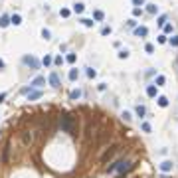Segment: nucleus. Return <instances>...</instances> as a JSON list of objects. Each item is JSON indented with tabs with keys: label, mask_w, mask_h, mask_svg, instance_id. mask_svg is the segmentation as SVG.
Wrapping results in <instances>:
<instances>
[{
	"label": "nucleus",
	"mask_w": 178,
	"mask_h": 178,
	"mask_svg": "<svg viewBox=\"0 0 178 178\" xmlns=\"http://www.w3.org/2000/svg\"><path fill=\"white\" fill-rule=\"evenodd\" d=\"M10 22H12L14 26H20V24H22V18H20V14H12V16H10Z\"/></svg>",
	"instance_id": "11"
},
{
	"label": "nucleus",
	"mask_w": 178,
	"mask_h": 178,
	"mask_svg": "<svg viewBox=\"0 0 178 178\" xmlns=\"http://www.w3.org/2000/svg\"><path fill=\"white\" fill-rule=\"evenodd\" d=\"M144 49H146V53H154V45L152 44H146L144 45Z\"/></svg>",
	"instance_id": "25"
},
{
	"label": "nucleus",
	"mask_w": 178,
	"mask_h": 178,
	"mask_svg": "<svg viewBox=\"0 0 178 178\" xmlns=\"http://www.w3.org/2000/svg\"><path fill=\"white\" fill-rule=\"evenodd\" d=\"M162 28H164V32H166V34H170V32L174 30V28H172V24H164Z\"/></svg>",
	"instance_id": "27"
},
{
	"label": "nucleus",
	"mask_w": 178,
	"mask_h": 178,
	"mask_svg": "<svg viewBox=\"0 0 178 178\" xmlns=\"http://www.w3.org/2000/svg\"><path fill=\"white\" fill-rule=\"evenodd\" d=\"M123 121H127V123H131V113H127V111H125V113H123Z\"/></svg>",
	"instance_id": "34"
},
{
	"label": "nucleus",
	"mask_w": 178,
	"mask_h": 178,
	"mask_svg": "<svg viewBox=\"0 0 178 178\" xmlns=\"http://www.w3.org/2000/svg\"><path fill=\"white\" fill-rule=\"evenodd\" d=\"M101 34H103V36H109V34H111V28H109V26H105V28L101 30Z\"/></svg>",
	"instance_id": "33"
},
{
	"label": "nucleus",
	"mask_w": 178,
	"mask_h": 178,
	"mask_svg": "<svg viewBox=\"0 0 178 178\" xmlns=\"http://www.w3.org/2000/svg\"><path fill=\"white\" fill-rule=\"evenodd\" d=\"M140 14H142L140 6H134V8H133V16H140Z\"/></svg>",
	"instance_id": "26"
},
{
	"label": "nucleus",
	"mask_w": 178,
	"mask_h": 178,
	"mask_svg": "<svg viewBox=\"0 0 178 178\" xmlns=\"http://www.w3.org/2000/svg\"><path fill=\"white\" fill-rule=\"evenodd\" d=\"M119 57H121V59H127V57H129V51H127V49H121V51H119Z\"/></svg>",
	"instance_id": "24"
},
{
	"label": "nucleus",
	"mask_w": 178,
	"mask_h": 178,
	"mask_svg": "<svg viewBox=\"0 0 178 178\" xmlns=\"http://www.w3.org/2000/svg\"><path fill=\"white\" fill-rule=\"evenodd\" d=\"M51 61H53V59H51V57H49V55H45L44 59H42V63H44V65H49V63H51Z\"/></svg>",
	"instance_id": "30"
},
{
	"label": "nucleus",
	"mask_w": 178,
	"mask_h": 178,
	"mask_svg": "<svg viewBox=\"0 0 178 178\" xmlns=\"http://www.w3.org/2000/svg\"><path fill=\"white\" fill-rule=\"evenodd\" d=\"M0 69H4V61L2 59H0Z\"/></svg>",
	"instance_id": "40"
},
{
	"label": "nucleus",
	"mask_w": 178,
	"mask_h": 178,
	"mask_svg": "<svg viewBox=\"0 0 178 178\" xmlns=\"http://www.w3.org/2000/svg\"><path fill=\"white\" fill-rule=\"evenodd\" d=\"M8 24H12V22H10V16H2V18H0V28H6Z\"/></svg>",
	"instance_id": "17"
},
{
	"label": "nucleus",
	"mask_w": 178,
	"mask_h": 178,
	"mask_svg": "<svg viewBox=\"0 0 178 178\" xmlns=\"http://www.w3.org/2000/svg\"><path fill=\"white\" fill-rule=\"evenodd\" d=\"M69 63H75V53H67V57H65Z\"/></svg>",
	"instance_id": "28"
},
{
	"label": "nucleus",
	"mask_w": 178,
	"mask_h": 178,
	"mask_svg": "<svg viewBox=\"0 0 178 178\" xmlns=\"http://www.w3.org/2000/svg\"><path fill=\"white\" fill-rule=\"evenodd\" d=\"M115 150H117V146H111V148H109V150H107V152H105V154H103V162H105V160H107V158H111V156H113V154H115Z\"/></svg>",
	"instance_id": "12"
},
{
	"label": "nucleus",
	"mask_w": 178,
	"mask_h": 178,
	"mask_svg": "<svg viewBox=\"0 0 178 178\" xmlns=\"http://www.w3.org/2000/svg\"><path fill=\"white\" fill-rule=\"evenodd\" d=\"M164 24H166V16H164V14H162V16H160V18H158V26H164Z\"/></svg>",
	"instance_id": "32"
},
{
	"label": "nucleus",
	"mask_w": 178,
	"mask_h": 178,
	"mask_svg": "<svg viewBox=\"0 0 178 178\" xmlns=\"http://www.w3.org/2000/svg\"><path fill=\"white\" fill-rule=\"evenodd\" d=\"M83 10H85L83 2H75V4H73V12H75V14H83Z\"/></svg>",
	"instance_id": "9"
},
{
	"label": "nucleus",
	"mask_w": 178,
	"mask_h": 178,
	"mask_svg": "<svg viewBox=\"0 0 178 178\" xmlns=\"http://www.w3.org/2000/svg\"><path fill=\"white\" fill-rule=\"evenodd\" d=\"M140 129H142L144 133H150V125H148V123H142V125H140Z\"/></svg>",
	"instance_id": "29"
},
{
	"label": "nucleus",
	"mask_w": 178,
	"mask_h": 178,
	"mask_svg": "<svg viewBox=\"0 0 178 178\" xmlns=\"http://www.w3.org/2000/svg\"><path fill=\"white\" fill-rule=\"evenodd\" d=\"M156 101H158V105H160V107H168V99H166V97H162V95H160Z\"/></svg>",
	"instance_id": "20"
},
{
	"label": "nucleus",
	"mask_w": 178,
	"mask_h": 178,
	"mask_svg": "<svg viewBox=\"0 0 178 178\" xmlns=\"http://www.w3.org/2000/svg\"><path fill=\"white\" fill-rule=\"evenodd\" d=\"M8 152H10V144H6V146H4V152H2V162H4V164L8 162Z\"/></svg>",
	"instance_id": "16"
},
{
	"label": "nucleus",
	"mask_w": 178,
	"mask_h": 178,
	"mask_svg": "<svg viewBox=\"0 0 178 178\" xmlns=\"http://www.w3.org/2000/svg\"><path fill=\"white\" fill-rule=\"evenodd\" d=\"M146 12H148V14H156V12H158V6H156V4H146Z\"/></svg>",
	"instance_id": "13"
},
{
	"label": "nucleus",
	"mask_w": 178,
	"mask_h": 178,
	"mask_svg": "<svg viewBox=\"0 0 178 178\" xmlns=\"http://www.w3.org/2000/svg\"><path fill=\"white\" fill-rule=\"evenodd\" d=\"M42 36H44V40H49V30H42Z\"/></svg>",
	"instance_id": "35"
},
{
	"label": "nucleus",
	"mask_w": 178,
	"mask_h": 178,
	"mask_svg": "<svg viewBox=\"0 0 178 178\" xmlns=\"http://www.w3.org/2000/svg\"><path fill=\"white\" fill-rule=\"evenodd\" d=\"M53 63H55V65H61V63H63V59H61V57H55V59H53Z\"/></svg>",
	"instance_id": "38"
},
{
	"label": "nucleus",
	"mask_w": 178,
	"mask_h": 178,
	"mask_svg": "<svg viewBox=\"0 0 178 178\" xmlns=\"http://www.w3.org/2000/svg\"><path fill=\"white\" fill-rule=\"evenodd\" d=\"M81 22H83V26H87V28H91V26L95 24V22H93V20H89V18H83Z\"/></svg>",
	"instance_id": "23"
},
{
	"label": "nucleus",
	"mask_w": 178,
	"mask_h": 178,
	"mask_svg": "<svg viewBox=\"0 0 178 178\" xmlns=\"http://www.w3.org/2000/svg\"><path fill=\"white\" fill-rule=\"evenodd\" d=\"M168 44L172 45V47H178V36H172V38L168 40Z\"/></svg>",
	"instance_id": "22"
},
{
	"label": "nucleus",
	"mask_w": 178,
	"mask_h": 178,
	"mask_svg": "<svg viewBox=\"0 0 178 178\" xmlns=\"http://www.w3.org/2000/svg\"><path fill=\"white\" fill-rule=\"evenodd\" d=\"M134 34H136V36H140V38H146V34H148V28H144V26H138V28H134Z\"/></svg>",
	"instance_id": "5"
},
{
	"label": "nucleus",
	"mask_w": 178,
	"mask_h": 178,
	"mask_svg": "<svg viewBox=\"0 0 178 178\" xmlns=\"http://www.w3.org/2000/svg\"><path fill=\"white\" fill-rule=\"evenodd\" d=\"M172 166H174V164H172L170 160H166V162H162V164H160V170H162V172H170V170H172Z\"/></svg>",
	"instance_id": "10"
},
{
	"label": "nucleus",
	"mask_w": 178,
	"mask_h": 178,
	"mask_svg": "<svg viewBox=\"0 0 178 178\" xmlns=\"http://www.w3.org/2000/svg\"><path fill=\"white\" fill-rule=\"evenodd\" d=\"M59 14H61V16H63V18H67V16H69V14H71V12H69V10H67V8H61V12H59Z\"/></svg>",
	"instance_id": "31"
},
{
	"label": "nucleus",
	"mask_w": 178,
	"mask_h": 178,
	"mask_svg": "<svg viewBox=\"0 0 178 178\" xmlns=\"http://www.w3.org/2000/svg\"><path fill=\"white\" fill-rule=\"evenodd\" d=\"M40 97H42V91H32V89L28 91V99H30V101H36V99H40Z\"/></svg>",
	"instance_id": "7"
},
{
	"label": "nucleus",
	"mask_w": 178,
	"mask_h": 178,
	"mask_svg": "<svg viewBox=\"0 0 178 178\" xmlns=\"http://www.w3.org/2000/svg\"><path fill=\"white\" fill-rule=\"evenodd\" d=\"M131 166H133V164H131L129 160H117V162H113L107 170H109V172H127V170H131Z\"/></svg>",
	"instance_id": "2"
},
{
	"label": "nucleus",
	"mask_w": 178,
	"mask_h": 178,
	"mask_svg": "<svg viewBox=\"0 0 178 178\" xmlns=\"http://www.w3.org/2000/svg\"><path fill=\"white\" fill-rule=\"evenodd\" d=\"M87 75H89V77H95V75H97V71H95V69H91V67H89V69H87Z\"/></svg>",
	"instance_id": "37"
},
{
	"label": "nucleus",
	"mask_w": 178,
	"mask_h": 178,
	"mask_svg": "<svg viewBox=\"0 0 178 178\" xmlns=\"http://www.w3.org/2000/svg\"><path fill=\"white\" fill-rule=\"evenodd\" d=\"M49 83H51V87H61V81H59V77H57V73L55 71H51L49 73Z\"/></svg>",
	"instance_id": "3"
},
{
	"label": "nucleus",
	"mask_w": 178,
	"mask_h": 178,
	"mask_svg": "<svg viewBox=\"0 0 178 178\" xmlns=\"http://www.w3.org/2000/svg\"><path fill=\"white\" fill-rule=\"evenodd\" d=\"M24 63H26V65H30L32 69H38V59H36V57H32V55H26V57H24Z\"/></svg>",
	"instance_id": "4"
},
{
	"label": "nucleus",
	"mask_w": 178,
	"mask_h": 178,
	"mask_svg": "<svg viewBox=\"0 0 178 178\" xmlns=\"http://www.w3.org/2000/svg\"><path fill=\"white\" fill-rule=\"evenodd\" d=\"M30 85H32V87H42V85H45V77H42V75H40V77H36Z\"/></svg>",
	"instance_id": "6"
},
{
	"label": "nucleus",
	"mask_w": 178,
	"mask_h": 178,
	"mask_svg": "<svg viewBox=\"0 0 178 178\" xmlns=\"http://www.w3.org/2000/svg\"><path fill=\"white\" fill-rule=\"evenodd\" d=\"M176 65H178V57H176Z\"/></svg>",
	"instance_id": "41"
},
{
	"label": "nucleus",
	"mask_w": 178,
	"mask_h": 178,
	"mask_svg": "<svg viewBox=\"0 0 178 178\" xmlns=\"http://www.w3.org/2000/svg\"><path fill=\"white\" fill-rule=\"evenodd\" d=\"M93 18H95V20H97V22H101V20H103V18H105V14H103V12H101V10H95V12H93Z\"/></svg>",
	"instance_id": "18"
},
{
	"label": "nucleus",
	"mask_w": 178,
	"mask_h": 178,
	"mask_svg": "<svg viewBox=\"0 0 178 178\" xmlns=\"http://www.w3.org/2000/svg\"><path fill=\"white\" fill-rule=\"evenodd\" d=\"M77 77H79V71H77V69H71V71H69V79H71V81H75Z\"/></svg>",
	"instance_id": "21"
},
{
	"label": "nucleus",
	"mask_w": 178,
	"mask_h": 178,
	"mask_svg": "<svg viewBox=\"0 0 178 178\" xmlns=\"http://www.w3.org/2000/svg\"><path fill=\"white\" fill-rule=\"evenodd\" d=\"M166 42H168V40H166V36H164V34H162V36H158V44H166Z\"/></svg>",
	"instance_id": "36"
},
{
	"label": "nucleus",
	"mask_w": 178,
	"mask_h": 178,
	"mask_svg": "<svg viewBox=\"0 0 178 178\" xmlns=\"http://www.w3.org/2000/svg\"><path fill=\"white\" fill-rule=\"evenodd\" d=\"M156 93H158V87H156V85H148V87H146V95H148V97H156Z\"/></svg>",
	"instance_id": "8"
},
{
	"label": "nucleus",
	"mask_w": 178,
	"mask_h": 178,
	"mask_svg": "<svg viewBox=\"0 0 178 178\" xmlns=\"http://www.w3.org/2000/svg\"><path fill=\"white\" fill-rule=\"evenodd\" d=\"M59 129H61L63 133L77 134V125H75V117H71L69 113H63V115H59Z\"/></svg>",
	"instance_id": "1"
},
{
	"label": "nucleus",
	"mask_w": 178,
	"mask_h": 178,
	"mask_svg": "<svg viewBox=\"0 0 178 178\" xmlns=\"http://www.w3.org/2000/svg\"><path fill=\"white\" fill-rule=\"evenodd\" d=\"M133 4H134V6H142V4H144V0H133Z\"/></svg>",
	"instance_id": "39"
},
{
	"label": "nucleus",
	"mask_w": 178,
	"mask_h": 178,
	"mask_svg": "<svg viewBox=\"0 0 178 178\" xmlns=\"http://www.w3.org/2000/svg\"><path fill=\"white\" fill-rule=\"evenodd\" d=\"M164 83H166V77H164V75H158V77H156V81H154V85H156V87H162Z\"/></svg>",
	"instance_id": "14"
},
{
	"label": "nucleus",
	"mask_w": 178,
	"mask_h": 178,
	"mask_svg": "<svg viewBox=\"0 0 178 178\" xmlns=\"http://www.w3.org/2000/svg\"><path fill=\"white\" fill-rule=\"evenodd\" d=\"M69 97H71V99H79V97H81V89H73V91L69 93Z\"/></svg>",
	"instance_id": "19"
},
{
	"label": "nucleus",
	"mask_w": 178,
	"mask_h": 178,
	"mask_svg": "<svg viewBox=\"0 0 178 178\" xmlns=\"http://www.w3.org/2000/svg\"><path fill=\"white\" fill-rule=\"evenodd\" d=\"M136 115H138V117H144V115H146V107H144V105H136Z\"/></svg>",
	"instance_id": "15"
}]
</instances>
